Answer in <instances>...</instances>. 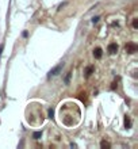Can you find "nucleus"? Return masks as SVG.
I'll return each instance as SVG.
<instances>
[{
	"label": "nucleus",
	"mask_w": 138,
	"mask_h": 149,
	"mask_svg": "<svg viewBox=\"0 0 138 149\" xmlns=\"http://www.w3.org/2000/svg\"><path fill=\"white\" fill-rule=\"evenodd\" d=\"M80 118H81V110L76 103L66 102L61 104L58 111V119L61 125L66 128H73L80 122Z\"/></svg>",
	"instance_id": "1"
},
{
	"label": "nucleus",
	"mask_w": 138,
	"mask_h": 149,
	"mask_svg": "<svg viewBox=\"0 0 138 149\" xmlns=\"http://www.w3.org/2000/svg\"><path fill=\"white\" fill-rule=\"evenodd\" d=\"M125 49H126L127 53H135L138 50V46H137V43H134V42H129V43L125 46Z\"/></svg>",
	"instance_id": "2"
},
{
	"label": "nucleus",
	"mask_w": 138,
	"mask_h": 149,
	"mask_svg": "<svg viewBox=\"0 0 138 149\" xmlns=\"http://www.w3.org/2000/svg\"><path fill=\"white\" fill-rule=\"evenodd\" d=\"M62 66H64V62H62V64H60V65H57L56 68H53V69L49 72V77H50V76H56V74H58L60 72H61V69H62Z\"/></svg>",
	"instance_id": "3"
},
{
	"label": "nucleus",
	"mask_w": 138,
	"mask_h": 149,
	"mask_svg": "<svg viewBox=\"0 0 138 149\" xmlns=\"http://www.w3.org/2000/svg\"><path fill=\"white\" fill-rule=\"evenodd\" d=\"M107 50H108V53H110V54H115V53L118 52V45L112 42V43H110V45H108Z\"/></svg>",
	"instance_id": "4"
},
{
	"label": "nucleus",
	"mask_w": 138,
	"mask_h": 149,
	"mask_svg": "<svg viewBox=\"0 0 138 149\" xmlns=\"http://www.w3.org/2000/svg\"><path fill=\"white\" fill-rule=\"evenodd\" d=\"M102 54H103V50H102L100 48H96V49L93 50V56H95V58H102Z\"/></svg>",
	"instance_id": "5"
},
{
	"label": "nucleus",
	"mask_w": 138,
	"mask_h": 149,
	"mask_svg": "<svg viewBox=\"0 0 138 149\" xmlns=\"http://www.w3.org/2000/svg\"><path fill=\"white\" fill-rule=\"evenodd\" d=\"M93 69H95V68H93V66H88L87 69H85V76H87V77H89V76H91L92 73H93Z\"/></svg>",
	"instance_id": "6"
},
{
	"label": "nucleus",
	"mask_w": 138,
	"mask_h": 149,
	"mask_svg": "<svg viewBox=\"0 0 138 149\" xmlns=\"http://www.w3.org/2000/svg\"><path fill=\"white\" fill-rule=\"evenodd\" d=\"M110 146H111V144H110V142H107V141H104V140L100 142V148L102 149H108Z\"/></svg>",
	"instance_id": "7"
},
{
	"label": "nucleus",
	"mask_w": 138,
	"mask_h": 149,
	"mask_svg": "<svg viewBox=\"0 0 138 149\" xmlns=\"http://www.w3.org/2000/svg\"><path fill=\"white\" fill-rule=\"evenodd\" d=\"M87 94H85V92H80L79 94V99L81 100V102H84V103H85V102H87Z\"/></svg>",
	"instance_id": "8"
},
{
	"label": "nucleus",
	"mask_w": 138,
	"mask_h": 149,
	"mask_svg": "<svg viewBox=\"0 0 138 149\" xmlns=\"http://www.w3.org/2000/svg\"><path fill=\"white\" fill-rule=\"evenodd\" d=\"M130 126H131V121H130L129 117L126 115V117H125V128H126V129H129Z\"/></svg>",
	"instance_id": "9"
},
{
	"label": "nucleus",
	"mask_w": 138,
	"mask_h": 149,
	"mask_svg": "<svg viewBox=\"0 0 138 149\" xmlns=\"http://www.w3.org/2000/svg\"><path fill=\"white\" fill-rule=\"evenodd\" d=\"M41 137H42V132H35V133L33 134V138H34V140H39Z\"/></svg>",
	"instance_id": "10"
},
{
	"label": "nucleus",
	"mask_w": 138,
	"mask_h": 149,
	"mask_svg": "<svg viewBox=\"0 0 138 149\" xmlns=\"http://www.w3.org/2000/svg\"><path fill=\"white\" fill-rule=\"evenodd\" d=\"M71 76H72V72H68L66 77H65V84H69V80H71Z\"/></svg>",
	"instance_id": "11"
},
{
	"label": "nucleus",
	"mask_w": 138,
	"mask_h": 149,
	"mask_svg": "<svg viewBox=\"0 0 138 149\" xmlns=\"http://www.w3.org/2000/svg\"><path fill=\"white\" fill-rule=\"evenodd\" d=\"M133 27H134V29H138V19H137V18L133 21Z\"/></svg>",
	"instance_id": "12"
},
{
	"label": "nucleus",
	"mask_w": 138,
	"mask_h": 149,
	"mask_svg": "<svg viewBox=\"0 0 138 149\" xmlns=\"http://www.w3.org/2000/svg\"><path fill=\"white\" fill-rule=\"evenodd\" d=\"M99 19H100V18H99V16H95V18H92V23H97V22H99Z\"/></svg>",
	"instance_id": "13"
},
{
	"label": "nucleus",
	"mask_w": 138,
	"mask_h": 149,
	"mask_svg": "<svg viewBox=\"0 0 138 149\" xmlns=\"http://www.w3.org/2000/svg\"><path fill=\"white\" fill-rule=\"evenodd\" d=\"M118 87V84H117V81H114L112 83V85H111V90H115V88Z\"/></svg>",
	"instance_id": "14"
},
{
	"label": "nucleus",
	"mask_w": 138,
	"mask_h": 149,
	"mask_svg": "<svg viewBox=\"0 0 138 149\" xmlns=\"http://www.w3.org/2000/svg\"><path fill=\"white\" fill-rule=\"evenodd\" d=\"M53 114H54V111H53V110H49V118H53Z\"/></svg>",
	"instance_id": "15"
},
{
	"label": "nucleus",
	"mask_w": 138,
	"mask_h": 149,
	"mask_svg": "<svg viewBox=\"0 0 138 149\" xmlns=\"http://www.w3.org/2000/svg\"><path fill=\"white\" fill-rule=\"evenodd\" d=\"M3 48H4V46L0 45V57H1V52H3Z\"/></svg>",
	"instance_id": "16"
}]
</instances>
